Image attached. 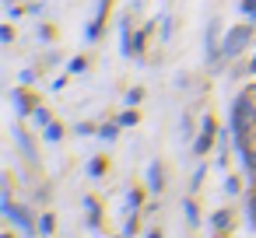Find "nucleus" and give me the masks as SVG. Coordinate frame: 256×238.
Here are the masks:
<instances>
[{
    "label": "nucleus",
    "instance_id": "nucleus-1",
    "mask_svg": "<svg viewBox=\"0 0 256 238\" xmlns=\"http://www.w3.org/2000/svg\"><path fill=\"white\" fill-rule=\"evenodd\" d=\"M249 39H252V28H249V25L228 28V35H224V42H221V56H224V60H228V56H238V53L249 46Z\"/></svg>",
    "mask_w": 256,
    "mask_h": 238
},
{
    "label": "nucleus",
    "instance_id": "nucleus-2",
    "mask_svg": "<svg viewBox=\"0 0 256 238\" xmlns=\"http://www.w3.org/2000/svg\"><path fill=\"white\" fill-rule=\"evenodd\" d=\"M214 137H218V126H214V119H204V126H200V137H196L193 151H196V154H207V151H210V144H214Z\"/></svg>",
    "mask_w": 256,
    "mask_h": 238
},
{
    "label": "nucleus",
    "instance_id": "nucleus-3",
    "mask_svg": "<svg viewBox=\"0 0 256 238\" xmlns=\"http://www.w3.org/2000/svg\"><path fill=\"white\" fill-rule=\"evenodd\" d=\"M106 11H109V0H98V11H95V18H92V25H88V39L95 42L98 35H102V21H106Z\"/></svg>",
    "mask_w": 256,
    "mask_h": 238
},
{
    "label": "nucleus",
    "instance_id": "nucleus-4",
    "mask_svg": "<svg viewBox=\"0 0 256 238\" xmlns=\"http://www.w3.org/2000/svg\"><path fill=\"white\" fill-rule=\"evenodd\" d=\"M8 217H11V221H14L18 228H25V231L32 235V228H36V221H32V214H28V210H22V207H11V210H8Z\"/></svg>",
    "mask_w": 256,
    "mask_h": 238
},
{
    "label": "nucleus",
    "instance_id": "nucleus-5",
    "mask_svg": "<svg viewBox=\"0 0 256 238\" xmlns=\"http://www.w3.org/2000/svg\"><path fill=\"white\" fill-rule=\"evenodd\" d=\"M148 186H151V193H158V189L165 186V179H162V161H151V165H148Z\"/></svg>",
    "mask_w": 256,
    "mask_h": 238
},
{
    "label": "nucleus",
    "instance_id": "nucleus-6",
    "mask_svg": "<svg viewBox=\"0 0 256 238\" xmlns=\"http://www.w3.org/2000/svg\"><path fill=\"white\" fill-rule=\"evenodd\" d=\"M14 105H18V112H22V116L36 112V102H32V95H25V91H14Z\"/></svg>",
    "mask_w": 256,
    "mask_h": 238
},
{
    "label": "nucleus",
    "instance_id": "nucleus-7",
    "mask_svg": "<svg viewBox=\"0 0 256 238\" xmlns=\"http://www.w3.org/2000/svg\"><path fill=\"white\" fill-rule=\"evenodd\" d=\"M210 224H214V231H228V228H232V214H228V210H218Z\"/></svg>",
    "mask_w": 256,
    "mask_h": 238
},
{
    "label": "nucleus",
    "instance_id": "nucleus-8",
    "mask_svg": "<svg viewBox=\"0 0 256 238\" xmlns=\"http://www.w3.org/2000/svg\"><path fill=\"white\" fill-rule=\"evenodd\" d=\"M84 207H88V224H92V228H98V203L88 196V200H84Z\"/></svg>",
    "mask_w": 256,
    "mask_h": 238
},
{
    "label": "nucleus",
    "instance_id": "nucleus-9",
    "mask_svg": "<svg viewBox=\"0 0 256 238\" xmlns=\"http://www.w3.org/2000/svg\"><path fill=\"white\" fill-rule=\"evenodd\" d=\"M18 144H22V151H25L28 158H36V144H32V140H25V133H22V130H18Z\"/></svg>",
    "mask_w": 256,
    "mask_h": 238
},
{
    "label": "nucleus",
    "instance_id": "nucleus-10",
    "mask_svg": "<svg viewBox=\"0 0 256 238\" xmlns=\"http://www.w3.org/2000/svg\"><path fill=\"white\" fill-rule=\"evenodd\" d=\"M182 207H186V217H190V224H196V221H200V210H196V203H193V200H186Z\"/></svg>",
    "mask_w": 256,
    "mask_h": 238
},
{
    "label": "nucleus",
    "instance_id": "nucleus-11",
    "mask_svg": "<svg viewBox=\"0 0 256 238\" xmlns=\"http://www.w3.org/2000/svg\"><path fill=\"white\" fill-rule=\"evenodd\" d=\"M32 119H36L39 126H50V112H46V109H39V105H36V112H32Z\"/></svg>",
    "mask_w": 256,
    "mask_h": 238
},
{
    "label": "nucleus",
    "instance_id": "nucleus-12",
    "mask_svg": "<svg viewBox=\"0 0 256 238\" xmlns=\"http://www.w3.org/2000/svg\"><path fill=\"white\" fill-rule=\"evenodd\" d=\"M60 137H64V126H53V123H50V126H46V140H53V144H56Z\"/></svg>",
    "mask_w": 256,
    "mask_h": 238
},
{
    "label": "nucleus",
    "instance_id": "nucleus-13",
    "mask_svg": "<svg viewBox=\"0 0 256 238\" xmlns=\"http://www.w3.org/2000/svg\"><path fill=\"white\" fill-rule=\"evenodd\" d=\"M39 235H53V217H39Z\"/></svg>",
    "mask_w": 256,
    "mask_h": 238
},
{
    "label": "nucleus",
    "instance_id": "nucleus-14",
    "mask_svg": "<svg viewBox=\"0 0 256 238\" xmlns=\"http://www.w3.org/2000/svg\"><path fill=\"white\" fill-rule=\"evenodd\" d=\"M126 203H130V210H140V193L130 189V193H126Z\"/></svg>",
    "mask_w": 256,
    "mask_h": 238
},
{
    "label": "nucleus",
    "instance_id": "nucleus-15",
    "mask_svg": "<svg viewBox=\"0 0 256 238\" xmlns=\"http://www.w3.org/2000/svg\"><path fill=\"white\" fill-rule=\"evenodd\" d=\"M242 14H249L256 21V0H242Z\"/></svg>",
    "mask_w": 256,
    "mask_h": 238
},
{
    "label": "nucleus",
    "instance_id": "nucleus-16",
    "mask_svg": "<svg viewBox=\"0 0 256 238\" xmlns=\"http://www.w3.org/2000/svg\"><path fill=\"white\" fill-rule=\"evenodd\" d=\"M140 98H144V91H140V88H134V91H126V105H137Z\"/></svg>",
    "mask_w": 256,
    "mask_h": 238
},
{
    "label": "nucleus",
    "instance_id": "nucleus-17",
    "mask_svg": "<svg viewBox=\"0 0 256 238\" xmlns=\"http://www.w3.org/2000/svg\"><path fill=\"white\" fill-rule=\"evenodd\" d=\"M88 172H92V175H102V172H106V161H102V158H95V161L88 165Z\"/></svg>",
    "mask_w": 256,
    "mask_h": 238
},
{
    "label": "nucleus",
    "instance_id": "nucleus-18",
    "mask_svg": "<svg viewBox=\"0 0 256 238\" xmlns=\"http://www.w3.org/2000/svg\"><path fill=\"white\" fill-rule=\"evenodd\" d=\"M246 214H249V221H252V224H256V193H252V196H249V203H246Z\"/></svg>",
    "mask_w": 256,
    "mask_h": 238
},
{
    "label": "nucleus",
    "instance_id": "nucleus-19",
    "mask_svg": "<svg viewBox=\"0 0 256 238\" xmlns=\"http://www.w3.org/2000/svg\"><path fill=\"white\" fill-rule=\"evenodd\" d=\"M134 123H137V112H123L120 116V126H134Z\"/></svg>",
    "mask_w": 256,
    "mask_h": 238
},
{
    "label": "nucleus",
    "instance_id": "nucleus-20",
    "mask_svg": "<svg viewBox=\"0 0 256 238\" xmlns=\"http://www.w3.org/2000/svg\"><path fill=\"white\" fill-rule=\"evenodd\" d=\"M11 39H14V28L4 25V28H0V42H11Z\"/></svg>",
    "mask_w": 256,
    "mask_h": 238
},
{
    "label": "nucleus",
    "instance_id": "nucleus-21",
    "mask_svg": "<svg viewBox=\"0 0 256 238\" xmlns=\"http://www.w3.org/2000/svg\"><path fill=\"white\" fill-rule=\"evenodd\" d=\"M84 67H88V63H84V60H81V56H78V60H70V74H81V70H84Z\"/></svg>",
    "mask_w": 256,
    "mask_h": 238
},
{
    "label": "nucleus",
    "instance_id": "nucleus-22",
    "mask_svg": "<svg viewBox=\"0 0 256 238\" xmlns=\"http://www.w3.org/2000/svg\"><path fill=\"white\" fill-rule=\"evenodd\" d=\"M140 49H144V32L134 35V53H140Z\"/></svg>",
    "mask_w": 256,
    "mask_h": 238
},
{
    "label": "nucleus",
    "instance_id": "nucleus-23",
    "mask_svg": "<svg viewBox=\"0 0 256 238\" xmlns=\"http://www.w3.org/2000/svg\"><path fill=\"white\" fill-rule=\"evenodd\" d=\"M98 133H102V137H106V140H116V126H102V130H98Z\"/></svg>",
    "mask_w": 256,
    "mask_h": 238
},
{
    "label": "nucleus",
    "instance_id": "nucleus-24",
    "mask_svg": "<svg viewBox=\"0 0 256 238\" xmlns=\"http://www.w3.org/2000/svg\"><path fill=\"white\" fill-rule=\"evenodd\" d=\"M36 81V70H22V84H32Z\"/></svg>",
    "mask_w": 256,
    "mask_h": 238
},
{
    "label": "nucleus",
    "instance_id": "nucleus-25",
    "mask_svg": "<svg viewBox=\"0 0 256 238\" xmlns=\"http://www.w3.org/2000/svg\"><path fill=\"white\" fill-rule=\"evenodd\" d=\"M78 133H81V137H84V133H95V126H92V123H78Z\"/></svg>",
    "mask_w": 256,
    "mask_h": 238
},
{
    "label": "nucleus",
    "instance_id": "nucleus-26",
    "mask_svg": "<svg viewBox=\"0 0 256 238\" xmlns=\"http://www.w3.org/2000/svg\"><path fill=\"white\" fill-rule=\"evenodd\" d=\"M224 193H238V182L235 179H224Z\"/></svg>",
    "mask_w": 256,
    "mask_h": 238
},
{
    "label": "nucleus",
    "instance_id": "nucleus-27",
    "mask_svg": "<svg viewBox=\"0 0 256 238\" xmlns=\"http://www.w3.org/2000/svg\"><path fill=\"white\" fill-rule=\"evenodd\" d=\"M148 238H162V235H158V231H151V235H148Z\"/></svg>",
    "mask_w": 256,
    "mask_h": 238
}]
</instances>
